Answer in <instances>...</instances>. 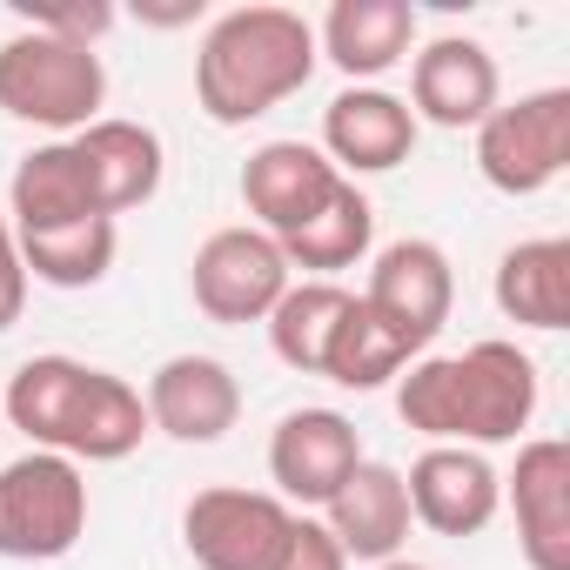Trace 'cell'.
Returning <instances> with one entry per match:
<instances>
[{
    "label": "cell",
    "mask_w": 570,
    "mask_h": 570,
    "mask_svg": "<svg viewBox=\"0 0 570 570\" xmlns=\"http://www.w3.org/2000/svg\"><path fill=\"white\" fill-rule=\"evenodd\" d=\"M537 363L517 343H470L463 356H416L410 376L396 383V416L430 436V443H517L537 416Z\"/></svg>",
    "instance_id": "obj_1"
},
{
    "label": "cell",
    "mask_w": 570,
    "mask_h": 570,
    "mask_svg": "<svg viewBox=\"0 0 570 570\" xmlns=\"http://www.w3.org/2000/svg\"><path fill=\"white\" fill-rule=\"evenodd\" d=\"M0 416H8L35 450H55L68 463H81V456L88 463H121L148 436L141 390H128L115 370L75 363V356H28L8 376Z\"/></svg>",
    "instance_id": "obj_2"
},
{
    "label": "cell",
    "mask_w": 570,
    "mask_h": 570,
    "mask_svg": "<svg viewBox=\"0 0 570 570\" xmlns=\"http://www.w3.org/2000/svg\"><path fill=\"white\" fill-rule=\"evenodd\" d=\"M316 28L296 8H228L195 55V101L215 128H242L289 95L309 88L316 75Z\"/></svg>",
    "instance_id": "obj_3"
},
{
    "label": "cell",
    "mask_w": 570,
    "mask_h": 570,
    "mask_svg": "<svg viewBox=\"0 0 570 570\" xmlns=\"http://www.w3.org/2000/svg\"><path fill=\"white\" fill-rule=\"evenodd\" d=\"M108 101V68L95 48L55 41L21 28L14 41H0V108L28 128H55V135H81L88 121H101L95 108Z\"/></svg>",
    "instance_id": "obj_4"
},
{
    "label": "cell",
    "mask_w": 570,
    "mask_h": 570,
    "mask_svg": "<svg viewBox=\"0 0 570 570\" xmlns=\"http://www.w3.org/2000/svg\"><path fill=\"white\" fill-rule=\"evenodd\" d=\"M88 530V476L55 450H28L0 463V557L55 563Z\"/></svg>",
    "instance_id": "obj_5"
},
{
    "label": "cell",
    "mask_w": 570,
    "mask_h": 570,
    "mask_svg": "<svg viewBox=\"0 0 570 570\" xmlns=\"http://www.w3.org/2000/svg\"><path fill=\"white\" fill-rule=\"evenodd\" d=\"M570 168V88H537L517 95L510 108L497 101L476 121V175L497 195H543Z\"/></svg>",
    "instance_id": "obj_6"
},
{
    "label": "cell",
    "mask_w": 570,
    "mask_h": 570,
    "mask_svg": "<svg viewBox=\"0 0 570 570\" xmlns=\"http://www.w3.org/2000/svg\"><path fill=\"white\" fill-rule=\"evenodd\" d=\"M289 262H282L275 235L262 228H215L202 248H195V309L222 330H242V323H268V309L289 296Z\"/></svg>",
    "instance_id": "obj_7"
},
{
    "label": "cell",
    "mask_w": 570,
    "mask_h": 570,
    "mask_svg": "<svg viewBox=\"0 0 570 570\" xmlns=\"http://www.w3.org/2000/svg\"><path fill=\"white\" fill-rule=\"evenodd\" d=\"M289 523H296V510L282 497L215 483V490L188 497L181 543H188V557L202 570H275L282 543H289Z\"/></svg>",
    "instance_id": "obj_8"
},
{
    "label": "cell",
    "mask_w": 570,
    "mask_h": 570,
    "mask_svg": "<svg viewBox=\"0 0 570 570\" xmlns=\"http://www.w3.org/2000/svg\"><path fill=\"white\" fill-rule=\"evenodd\" d=\"M363 303H370L390 330H403L416 350H430V343L443 336V323H450V303H456L450 255H443L436 242H423V235L390 242V248L376 255V268H370Z\"/></svg>",
    "instance_id": "obj_9"
},
{
    "label": "cell",
    "mask_w": 570,
    "mask_h": 570,
    "mask_svg": "<svg viewBox=\"0 0 570 570\" xmlns=\"http://www.w3.org/2000/svg\"><path fill=\"white\" fill-rule=\"evenodd\" d=\"M363 463V436L343 410H289L268 436V476L282 503H330Z\"/></svg>",
    "instance_id": "obj_10"
},
{
    "label": "cell",
    "mask_w": 570,
    "mask_h": 570,
    "mask_svg": "<svg viewBox=\"0 0 570 570\" xmlns=\"http://www.w3.org/2000/svg\"><path fill=\"white\" fill-rule=\"evenodd\" d=\"M350 175H336V161L309 141H262L248 161H242V202L255 215L262 235H296Z\"/></svg>",
    "instance_id": "obj_11"
},
{
    "label": "cell",
    "mask_w": 570,
    "mask_h": 570,
    "mask_svg": "<svg viewBox=\"0 0 570 570\" xmlns=\"http://www.w3.org/2000/svg\"><path fill=\"white\" fill-rule=\"evenodd\" d=\"M403 490H410V517H423L436 537H476L503 503L497 463L483 450H463V443H430L410 463Z\"/></svg>",
    "instance_id": "obj_12"
},
{
    "label": "cell",
    "mask_w": 570,
    "mask_h": 570,
    "mask_svg": "<svg viewBox=\"0 0 570 570\" xmlns=\"http://www.w3.org/2000/svg\"><path fill=\"white\" fill-rule=\"evenodd\" d=\"M503 497L517 510V543L530 570H570V443L537 436L517 450V470L503 476Z\"/></svg>",
    "instance_id": "obj_13"
},
{
    "label": "cell",
    "mask_w": 570,
    "mask_h": 570,
    "mask_svg": "<svg viewBox=\"0 0 570 570\" xmlns=\"http://www.w3.org/2000/svg\"><path fill=\"white\" fill-rule=\"evenodd\" d=\"M416 148V115L390 88H343L323 108V155L336 175H390Z\"/></svg>",
    "instance_id": "obj_14"
},
{
    "label": "cell",
    "mask_w": 570,
    "mask_h": 570,
    "mask_svg": "<svg viewBox=\"0 0 570 570\" xmlns=\"http://www.w3.org/2000/svg\"><path fill=\"white\" fill-rule=\"evenodd\" d=\"M148 430L175 443H222L242 416V383L215 356H168L148 376Z\"/></svg>",
    "instance_id": "obj_15"
},
{
    "label": "cell",
    "mask_w": 570,
    "mask_h": 570,
    "mask_svg": "<svg viewBox=\"0 0 570 570\" xmlns=\"http://www.w3.org/2000/svg\"><path fill=\"white\" fill-rule=\"evenodd\" d=\"M497 61L470 35H443L410 61V115L430 128H476L497 108Z\"/></svg>",
    "instance_id": "obj_16"
},
{
    "label": "cell",
    "mask_w": 570,
    "mask_h": 570,
    "mask_svg": "<svg viewBox=\"0 0 570 570\" xmlns=\"http://www.w3.org/2000/svg\"><path fill=\"white\" fill-rule=\"evenodd\" d=\"M330 510V537L343 543V557H363V563H390L403 557L410 543V490H403V470L396 463H356L350 483L323 503Z\"/></svg>",
    "instance_id": "obj_17"
},
{
    "label": "cell",
    "mask_w": 570,
    "mask_h": 570,
    "mask_svg": "<svg viewBox=\"0 0 570 570\" xmlns=\"http://www.w3.org/2000/svg\"><path fill=\"white\" fill-rule=\"evenodd\" d=\"M81 168H88V188H95V208L115 222L121 208H141L155 188H161V135L141 128V121H88L81 135H68Z\"/></svg>",
    "instance_id": "obj_18"
},
{
    "label": "cell",
    "mask_w": 570,
    "mask_h": 570,
    "mask_svg": "<svg viewBox=\"0 0 570 570\" xmlns=\"http://www.w3.org/2000/svg\"><path fill=\"white\" fill-rule=\"evenodd\" d=\"M416 48V8L410 0H336L323 14L316 55H330L350 81H376Z\"/></svg>",
    "instance_id": "obj_19"
},
{
    "label": "cell",
    "mask_w": 570,
    "mask_h": 570,
    "mask_svg": "<svg viewBox=\"0 0 570 570\" xmlns=\"http://www.w3.org/2000/svg\"><path fill=\"white\" fill-rule=\"evenodd\" d=\"M95 188H88V168L75 155V141H48L35 148L14 181H8V222L14 235H41V228H68V222H95Z\"/></svg>",
    "instance_id": "obj_20"
},
{
    "label": "cell",
    "mask_w": 570,
    "mask_h": 570,
    "mask_svg": "<svg viewBox=\"0 0 570 570\" xmlns=\"http://www.w3.org/2000/svg\"><path fill=\"white\" fill-rule=\"evenodd\" d=\"M497 309L523 330H570V242L563 235H537V242L503 248Z\"/></svg>",
    "instance_id": "obj_21"
},
{
    "label": "cell",
    "mask_w": 570,
    "mask_h": 570,
    "mask_svg": "<svg viewBox=\"0 0 570 570\" xmlns=\"http://www.w3.org/2000/svg\"><path fill=\"white\" fill-rule=\"evenodd\" d=\"M370 242H376V208H370V195L356 181H343L296 235H282L275 248H282L289 268H316V282H330L336 268H356L370 255Z\"/></svg>",
    "instance_id": "obj_22"
},
{
    "label": "cell",
    "mask_w": 570,
    "mask_h": 570,
    "mask_svg": "<svg viewBox=\"0 0 570 570\" xmlns=\"http://www.w3.org/2000/svg\"><path fill=\"white\" fill-rule=\"evenodd\" d=\"M350 303L356 296L343 289V282H289V296L268 309V350L289 363L296 376H323L336 323L350 316Z\"/></svg>",
    "instance_id": "obj_23"
},
{
    "label": "cell",
    "mask_w": 570,
    "mask_h": 570,
    "mask_svg": "<svg viewBox=\"0 0 570 570\" xmlns=\"http://www.w3.org/2000/svg\"><path fill=\"white\" fill-rule=\"evenodd\" d=\"M115 248H121V228L108 215H95V222L21 235V268H28V282H48V289H95L115 268Z\"/></svg>",
    "instance_id": "obj_24"
},
{
    "label": "cell",
    "mask_w": 570,
    "mask_h": 570,
    "mask_svg": "<svg viewBox=\"0 0 570 570\" xmlns=\"http://www.w3.org/2000/svg\"><path fill=\"white\" fill-rule=\"evenodd\" d=\"M416 356H423V350H416L403 330H390V323L356 296V303H350V316L336 323V343H330L323 376H330V383H343V390H383V383H390V376H403Z\"/></svg>",
    "instance_id": "obj_25"
},
{
    "label": "cell",
    "mask_w": 570,
    "mask_h": 570,
    "mask_svg": "<svg viewBox=\"0 0 570 570\" xmlns=\"http://www.w3.org/2000/svg\"><path fill=\"white\" fill-rule=\"evenodd\" d=\"M35 35H55V41H75V48H95L121 14L108 8V0H68V8H35V0H21L14 8Z\"/></svg>",
    "instance_id": "obj_26"
},
{
    "label": "cell",
    "mask_w": 570,
    "mask_h": 570,
    "mask_svg": "<svg viewBox=\"0 0 570 570\" xmlns=\"http://www.w3.org/2000/svg\"><path fill=\"white\" fill-rule=\"evenodd\" d=\"M275 570H350V557H343V543L330 537V523L296 517V523H289V543H282V557H275Z\"/></svg>",
    "instance_id": "obj_27"
},
{
    "label": "cell",
    "mask_w": 570,
    "mask_h": 570,
    "mask_svg": "<svg viewBox=\"0 0 570 570\" xmlns=\"http://www.w3.org/2000/svg\"><path fill=\"white\" fill-rule=\"evenodd\" d=\"M21 309H28V268H21V235H14V222L0 215V336H8L14 323H21Z\"/></svg>",
    "instance_id": "obj_28"
},
{
    "label": "cell",
    "mask_w": 570,
    "mask_h": 570,
    "mask_svg": "<svg viewBox=\"0 0 570 570\" xmlns=\"http://www.w3.org/2000/svg\"><path fill=\"white\" fill-rule=\"evenodd\" d=\"M376 570H430V563H410V557H390V563H376Z\"/></svg>",
    "instance_id": "obj_29"
}]
</instances>
